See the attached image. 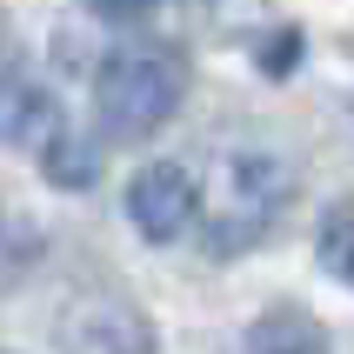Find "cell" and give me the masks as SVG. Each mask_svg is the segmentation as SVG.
I'll return each mask as SVG.
<instances>
[{"label": "cell", "instance_id": "1", "mask_svg": "<svg viewBox=\"0 0 354 354\" xmlns=\"http://www.w3.org/2000/svg\"><path fill=\"white\" fill-rule=\"evenodd\" d=\"M201 234L214 254H248L281 227L295 201V167L268 147H214L201 167Z\"/></svg>", "mask_w": 354, "mask_h": 354}, {"label": "cell", "instance_id": "2", "mask_svg": "<svg viewBox=\"0 0 354 354\" xmlns=\"http://www.w3.org/2000/svg\"><path fill=\"white\" fill-rule=\"evenodd\" d=\"M187 94V60L180 47L167 40H120L114 54L100 60L94 74V100H100V120L114 127V134H154L167 127Z\"/></svg>", "mask_w": 354, "mask_h": 354}, {"label": "cell", "instance_id": "3", "mask_svg": "<svg viewBox=\"0 0 354 354\" xmlns=\"http://www.w3.org/2000/svg\"><path fill=\"white\" fill-rule=\"evenodd\" d=\"M67 354H154V321L120 295H87L60 315Z\"/></svg>", "mask_w": 354, "mask_h": 354}, {"label": "cell", "instance_id": "4", "mask_svg": "<svg viewBox=\"0 0 354 354\" xmlns=\"http://www.w3.org/2000/svg\"><path fill=\"white\" fill-rule=\"evenodd\" d=\"M127 221H134L147 241H180L201 221V187L187 180V167L174 160H154L127 180Z\"/></svg>", "mask_w": 354, "mask_h": 354}, {"label": "cell", "instance_id": "5", "mask_svg": "<svg viewBox=\"0 0 354 354\" xmlns=\"http://www.w3.org/2000/svg\"><path fill=\"white\" fill-rule=\"evenodd\" d=\"M54 127H60V114H54V100H47V87H34L27 74H0V140H14V147H47L54 140Z\"/></svg>", "mask_w": 354, "mask_h": 354}, {"label": "cell", "instance_id": "6", "mask_svg": "<svg viewBox=\"0 0 354 354\" xmlns=\"http://www.w3.org/2000/svg\"><path fill=\"white\" fill-rule=\"evenodd\" d=\"M40 160H47V174H54L60 187H87V180L100 174V147L80 140L74 127H54V140L40 147Z\"/></svg>", "mask_w": 354, "mask_h": 354}, {"label": "cell", "instance_id": "7", "mask_svg": "<svg viewBox=\"0 0 354 354\" xmlns=\"http://www.w3.org/2000/svg\"><path fill=\"white\" fill-rule=\"evenodd\" d=\"M248 354H328V341H321L315 321H301V315H268L248 335Z\"/></svg>", "mask_w": 354, "mask_h": 354}, {"label": "cell", "instance_id": "8", "mask_svg": "<svg viewBox=\"0 0 354 354\" xmlns=\"http://www.w3.org/2000/svg\"><path fill=\"white\" fill-rule=\"evenodd\" d=\"M321 268L341 288H354V207H335V214L321 221Z\"/></svg>", "mask_w": 354, "mask_h": 354}, {"label": "cell", "instance_id": "9", "mask_svg": "<svg viewBox=\"0 0 354 354\" xmlns=\"http://www.w3.org/2000/svg\"><path fill=\"white\" fill-rule=\"evenodd\" d=\"M100 14H114V20H140V14H154L160 0H94Z\"/></svg>", "mask_w": 354, "mask_h": 354}]
</instances>
